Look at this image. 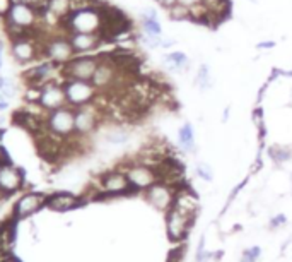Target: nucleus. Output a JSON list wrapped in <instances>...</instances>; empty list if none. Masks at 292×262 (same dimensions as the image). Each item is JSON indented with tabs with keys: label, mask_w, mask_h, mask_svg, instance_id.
<instances>
[{
	"label": "nucleus",
	"mask_w": 292,
	"mask_h": 262,
	"mask_svg": "<svg viewBox=\"0 0 292 262\" xmlns=\"http://www.w3.org/2000/svg\"><path fill=\"white\" fill-rule=\"evenodd\" d=\"M178 2H180V4H183V5H186L188 9H195V7H199L203 0H178Z\"/></svg>",
	"instance_id": "34"
},
{
	"label": "nucleus",
	"mask_w": 292,
	"mask_h": 262,
	"mask_svg": "<svg viewBox=\"0 0 292 262\" xmlns=\"http://www.w3.org/2000/svg\"><path fill=\"white\" fill-rule=\"evenodd\" d=\"M105 139L113 146H122L130 139V132L126 131V129L116 127V129H111L109 132H106Z\"/></svg>",
	"instance_id": "25"
},
{
	"label": "nucleus",
	"mask_w": 292,
	"mask_h": 262,
	"mask_svg": "<svg viewBox=\"0 0 292 262\" xmlns=\"http://www.w3.org/2000/svg\"><path fill=\"white\" fill-rule=\"evenodd\" d=\"M46 199L48 194L38 192V190L22 192L14 202V206H12V219L22 221V219H28L31 216H34L38 211L46 208Z\"/></svg>",
	"instance_id": "5"
},
{
	"label": "nucleus",
	"mask_w": 292,
	"mask_h": 262,
	"mask_svg": "<svg viewBox=\"0 0 292 262\" xmlns=\"http://www.w3.org/2000/svg\"><path fill=\"white\" fill-rule=\"evenodd\" d=\"M168 17L171 19V21H191V9H188L186 5L183 4H174L173 7L168 9Z\"/></svg>",
	"instance_id": "24"
},
{
	"label": "nucleus",
	"mask_w": 292,
	"mask_h": 262,
	"mask_svg": "<svg viewBox=\"0 0 292 262\" xmlns=\"http://www.w3.org/2000/svg\"><path fill=\"white\" fill-rule=\"evenodd\" d=\"M97 66H99V57H94V55H76L69 64H65L61 67V76H63V81H92Z\"/></svg>",
	"instance_id": "7"
},
{
	"label": "nucleus",
	"mask_w": 292,
	"mask_h": 262,
	"mask_svg": "<svg viewBox=\"0 0 292 262\" xmlns=\"http://www.w3.org/2000/svg\"><path fill=\"white\" fill-rule=\"evenodd\" d=\"M103 112L97 106V101L91 103V105L80 106L76 108V137L87 139L97 131L99 124H101Z\"/></svg>",
	"instance_id": "6"
},
{
	"label": "nucleus",
	"mask_w": 292,
	"mask_h": 262,
	"mask_svg": "<svg viewBox=\"0 0 292 262\" xmlns=\"http://www.w3.org/2000/svg\"><path fill=\"white\" fill-rule=\"evenodd\" d=\"M65 96H67V105L72 106L74 110L80 106L91 105L97 99L99 91H97L91 81H79V79H65L63 82Z\"/></svg>",
	"instance_id": "4"
},
{
	"label": "nucleus",
	"mask_w": 292,
	"mask_h": 262,
	"mask_svg": "<svg viewBox=\"0 0 292 262\" xmlns=\"http://www.w3.org/2000/svg\"><path fill=\"white\" fill-rule=\"evenodd\" d=\"M126 173V179H128L132 189L137 194H144L149 187H152L155 182H159V175L155 171V168L149 166V164L142 163L138 160H132L125 164V166H120Z\"/></svg>",
	"instance_id": "3"
},
{
	"label": "nucleus",
	"mask_w": 292,
	"mask_h": 262,
	"mask_svg": "<svg viewBox=\"0 0 292 262\" xmlns=\"http://www.w3.org/2000/svg\"><path fill=\"white\" fill-rule=\"evenodd\" d=\"M173 208L180 209V211L186 213L190 216H195L197 218V211H199V197L193 190L190 189L188 185L178 189L176 197H174Z\"/></svg>",
	"instance_id": "17"
},
{
	"label": "nucleus",
	"mask_w": 292,
	"mask_h": 262,
	"mask_svg": "<svg viewBox=\"0 0 292 262\" xmlns=\"http://www.w3.org/2000/svg\"><path fill=\"white\" fill-rule=\"evenodd\" d=\"M154 2H155L157 5H161L162 9H166V11H168L169 7H173L174 4H178V0H154Z\"/></svg>",
	"instance_id": "36"
},
{
	"label": "nucleus",
	"mask_w": 292,
	"mask_h": 262,
	"mask_svg": "<svg viewBox=\"0 0 292 262\" xmlns=\"http://www.w3.org/2000/svg\"><path fill=\"white\" fill-rule=\"evenodd\" d=\"M43 57L55 64H60V66L69 64L76 57L69 34H55L51 38H46L43 47Z\"/></svg>",
	"instance_id": "8"
},
{
	"label": "nucleus",
	"mask_w": 292,
	"mask_h": 262,
	"mask_svg": "<svg viewBox=\"0 0 292 262\" xmlns=\"http://www.w3.org/2000/svg\"><path fill=\"white\" fill-rule=\"evenodd\" d=\"M5 19L14 22V24L21 26V28L24 29H31L32 26L36 24L40 17H38L36 11L29 4H26V2H14L11 11H9V14L5 16Z\"/></svg>",
	"instance_id": "15"
},
{
	"label": "nucleus",
	"mask_w": 292,
	"mask_h": 262,
	"mask_svg": "<svg viewBox=\"0 0 292 262\" xmlns=\"http://www.w3.org/2000/svg\"><path fill=\"white\" fill-rule=\"evenodd\" d=\"M275 41H272V40H268V41H260L258 45H256V48H258V50H272V48L275 47Z\"/></svg>",
	"instance_id": "35"
},
{
	"label": "nucleus",
	"mask_w": 292,
	"mask_h": 262,
	"mask_svg": "<svg viewBox=\"0 0 292 262\" xmlns=\"http://www.w3.org/2000/svg\"><path fill=\"white\" fill-rule=\"evenodd\" d=\"M260 257H261V247L255 245V247H248L243 250L239 262H258Z\"/></svg>",
	"instance_id": "29"
},
{
	"label": "nucleus",
	"mask_w": 292,
	"mask_h": 262,
	"mask_svg": "<svg viewBox=\"0 0 292 262\" xmlns=\"http://www.w3.org/2000/svg\"><path fill=\"white\" fill-rule=\"evenodd\" d=\"M289 223V218L284 214V213H278V214H274L270 219H268V229L270 231H277V229L284 228Z\"/></svg>",
	"instance_id": "30"
},
{
	"label": "nucleus",
	"mask_w": 292,
	"mask_h": 262,
	"mask_svg": "<svg viewBox=\"0 0 292 262\" xmlns=\"http://www.w3.org/2000/svg\"><path fill=\"white\" fill-rule=\"evenodd\" d=\"M67 34L70 33H101L103 14L101 5L76 9L60 22Z\"/></svg>",
	"instance_id": "1"
},
{
	"label": "nucleus",
	"mask_w": 292,
	"mask_h": 262,
	"mask_svg": "<svg viewBox=\"0 0 292 262\" xmlns=\"http://www.w3.org/2000/svg\"><path fill=\"white\" fill-rule=\"evenodd\" d=\"M12 4H14L12 0H0V17H5L9 14Z\"/></svg>",
	"instance_id": "32"
},
{
	"label": "nucleus",
	"mask_w": 292,
	"mask_h": 262,
	"mask_svg": "<svg viewBox=\"0 0 292 262\" xmlns=\"http://www.w3.org/2000/svg\"><path fill=\"white\" fill-rule=\"evenodd\" d=\"M193 84L199 87L200 91H209L210 87L214 86L212 72H210V67L207 64H200V67L197 69V74H195Z\"/></svg>",
	"instance_id": "21"
},
{
	"label": "nucleus",
	"mask_w": 292,
	"mask_h": 262,
	"mask_svg": "<svg viewBox=\"0 0 292 262\" xmlns=\"http://www.w3.org/2000/svg\"><path fill=\"white\" fill-rule=\"evenodd\" d=\"M176 187L171 185V183L164 182V180H159L152 187H149L142 196L145 197L149 204H152L155 209L162 213H168L173 208L174 197H176Z\"/></svg>",
	"instance_id": "11"
},
{
	"label": "nucleus",
	"mask_w": 292,
	"mask_h": 262,
	"mask_svg": "<svg viewBox=\"0 0 292 262\" xmlns=\"http://www.w3.org/2000/svg\"><path fill=\"white\" fill-rule=\"evenodd\" d=\"M24 183L26 177L21 168L15 166L11 160H5L0 163V196L4 199L19 192L24 187Z\"/></svg>",
	"instance_id": "10"
},
{
	"label": "nucleus",
	"mask_w": 292,
	"mask_h": 262,
	"mask_svg": "<svg viewBox=\"0 0 292 262\" xmlns=\"http://www.w3.org/2000/svg\"><path fill=\"white\" fill-rule=\"evenodd\" d=\"M5 82H7V79H5L4 76H0V91H2V89H4Z\"/></svg>",
	"instance_id": "41"
},
{
	"label": "nucleus",
	"mask_w": 292,
	"mask_h": 262,
	"mask_svg": "<svg viewBox=\"0 0 292 262\" xmlns=\"http://www.w3.org/2000/svg\"><path fill=\"white\" fill-rule=\"evenodd\" d=\"M9 108V99L0 93V112H5Z\"/></svg>",
	"instance_id": "38"
},
{
	"label": "nucleus",
	"mask_w": 292,
	"mask_h": 262,
	"mask_svg": "<svg viewBox=\"0 0 292 262\" xmlns=\"http://www.w3.org/2000/svg\"><path fill=\"white\" fill-rule=\"evenodd\" d=\"M41 87L43 86H34V84H28L24 89L22 99L26 101V105H32V103H40L41 98Z\"/></svg>",
	"instance_id": "26"
},
{
	"label": "nucleus",
	"mask_w": 292,
	"mask_h": 262,
	"mask_svg": "<svg viewBox=\"0 0 292 262\" xmlns=\"http://www.w3.org/2000/svg\"><path fill=\"white\" fill-rule=\"evenodd\" d=\"M69 40L76 55H89L106 41L101 33H70Z\"/></svg>",
	"instance_id": "14"
},
{
	"label": "nucleus",
	"mask_w": 292,
	"mask_h": 262,
	"mask_svg": "<svg viewBox=\"0 0 292 262\" xmlns=\"http://www.w3.org/2000/svg\"><path fill=\"white\" fill-rule=\"evenodd\" d=\"M89 202L86 196H76L69 190H57V192L48 194L46 208L55 213H69L72 209L82 208Z\"/></svg>",
	"instance_id": "12"
},
{
	"label": "nucleus",
	"mask_w": 292,
	"mask_h": 262,
	"mask_svg": "<svg viewBox=\"0 0 292 262\" xmlns=\"http://www.w3.org/2000/svg\"><path fill=\"white\" fill-rule=\"evenodd\" d=\"M174 45H176V40H173V38H164L161 48H171V47H174Z\"/></svg>",
	"instance_id": "39"
},
{
	"label": "nucleus",
	"mask_w": 292,
	"mask_h": 262,
	"mask_svg": "<svg viewBox=\"0 0 292 262\" xmlns=\"http://www.w3.org/2000/svg\"><path fill=\"white\" fill-rule=\"evenodd\" d=\"M2 53H4V43L0 41V60H2Z\"/></svg>",
	"instance_id": "43"
},
{
	"label": "nucleus",
	"mask_w": 292,
	"mask_h": 262,
	"mask_svg": "<svg viewBox=\"0 0 292 262\" xmlns=\"http://www.w3.org/2000/svg\"><path fill=\"white\" fill-rule=\"evenodd\" d=\"M40 106L46 112H53V110L63 108L67 106V96H65L63 84L58 81H51L46 82L41 87V98Z\"/></svg>",
	"instance_id": "13"
},
{
	"label": "nucleus",
	"mask_w": 292,
	"mask_h": 262,
	"mask_svg": "<svg viewBox=\"0 0 292 262\" xmlns=\"http://www.w3.org/2000/svg\"><path fill=\"white\" fill-rule=\"evenodd\" d=\"M164 64L169 70L174 72H184V70L190 69V58L184 51H169V53L164 55Z\"/></svg>",
	"instance_id": "19"
},
{
	"label": "nucleus",
	"mask_w": 292,
	"mask_h": 262,
	"mask_svg": "<svg viewBox=\"0 0 292 262\" xmlns=\"http://www.w3.org/2000/svg\"><path fill=\"white\" fill-rule=\"evenodd\" d=\"M45 129L50 135L67 142L76 135V110L72 106H63V108L48 112L45 118Z\"/></svg>",
	"instance_id": "2"
},
{
	"label": "nucleus",
	"mask_w": 292,
	"mask_h": 262,
	"mask_svg": "<svg viewBox=\"0 0 292 262\" xmlns=\"http://www.w3.org/2000/svg\"><path fill=\"white\" fill-rule=\"evenodd\" d=\"M140 28L142 34H145V36H162V24L159 22V17L140 16Z\"/></svg>",
	"instance_id": "22"
},
{
	"label": "nucleus",
	"mask_w": 292,
	"mask_h": 262,
	"mask_svg": "<svg viewBox=\"0 0 292 262\" xmlns=\"http://www.w3.org/2000/svg\"><path fill=\"white\" fill-rule=\"evenodd\" d=\"M142 16H145V17H157V11L154 7H145L142 11Z\"/></svg>",
	"instance_id": "37"
},
{
	"label": "nucleus",
	"mask_w": 292,
	"mask_h": 262,
	"mask_svg": "<svg viewBox=\"0 0 292 262\" xmlns=\"http://www.w3.org/2000/svg\"><path fill=\"white\" fill-rule=\"evenodd\" d=\"M195 216H190L186 213L180 211L176 208H171L166 213V231L168 237L173 244H181L190 233L191 225L195 223Z\"/></svg>",
	"instance_id": "9"
},
{
	"label": "nucleus",
	"mask_w": 292,
	"mask_h": 262,
	"mask_svg": "<svg viewBox=\"0 0 292 262\" xmlns=\"http://www.w3.org/2000/svg\"><path fill=\"white\" fill-rule=\"evenodd\" d=\"M267 154L275 164L282 166V164L289 163L292 160V146L284 144H272L267 149Z\"/></svg>",
	"instance_id": "20"
},
{
	"label": "nucleus",
	"mask_w": 292,
	"mask_h": 262,
	"mask_svg": "<svg viewBox=\"0 0 292 262\" xmlns=\"http://www.w3.org/2000/svg\"><path fill=\"white\" fill-rule=\"evenodd\" d=\"M0 262H21V261H19V259H15L14 255H11V254H9L7 257H4V259H2V261H0Z\"/></svg>",
	"instance_id": "40"
},
{
	"label": "nucleus",
	"mask_w": 292,
	"mask_h": 262,
	"mask_svg": "<svg viewBox=\"0 0 292 262\" xmlns=\"http://www.w3.org/2000/svg\"><path fill=\"white\" fill-rule=\"evenodd\" d=\"M195 175H197L200 180H203V182H212L214 180L212 168H210V164L205 163V161H199V163L195 164Z\"/></svg>",
	"instance_id": "27"
},
{
	"label": "nucleus",
	"mask_w": 292,
	"mask_h": 262,
	"mask_svg": "<svg viewBox=\"0 0 292 262\" xmlns=\"http://www.w3.org/2000/svg\"><path fill=\"white\" fill-rule=\"evenodd\" d=\"M2 95L5 96L7 99H12V98H15V95H17V86H15L14 82H12L11 79H7V82H5V86H4V89H2Z\"/></svg>",
	"instance_id": "31"
},
{
	"label": "nucleus",
	"mask_w": 292,
	"mask_h": 262,
	"mask_svg": "<svg viewBox=\"0 0 292 262\" xmlns=\"http://www.w3.org/2000/svg\"><path fill=\"white\" fill-rule=\"evenodd\" d=\"M48 9L57 16L60 21H63L72 12V0H50Z\"/></svg>",
	"instance_id": "23"
},
{
	"label": "nucleus",
	"mask_w": 292,
	"mask_h": 262,
	"mask_svg": "<svg viewBox=\"0 0 292 262\" xmlns=\"http://www.w3.org/2000/svg\"><path fill=\"white\" fill-rule=\"evenodd\" d=\"M210 259H214V252L205 250V235H202L195 252V262H209Z\"/></svg>",
	"instance_id": "28"
},
{
	"label": "nucleus",
	"mask_w": 292,
	"mask_h": 262,
	"mask_svg": "<svg viewBox=\"0 0 292 262\" xmlns=\"http://www.w3.org/2000/svg\"><path fill=\"white\" fill-rule=\"evenodd\" d=\"M291 187H292V173H291Z\"/></svg>",
	"instance_id": "44"
},
{
	"label": "nucleus",
	"mask_w": 292,
	"mask_h": 262,
	"mask_svg": "<svg viewBox=\"0 0 292 262\" xmlns=\"http://www.w3.org/2000/svg\"><path fill=\"white\" fill-rule=\"evenodd\" d=\"M227 118H229V108H226V110H224V116H222V120H224V122H227Z\"/></svg>",
	"instance_id": "42"
},
{
	"label": "nucleus",
	"mask_w": 292,
	"mask_h": 262,
	"mask_svg": "<svg viewBox=\"0 0 292 262\" xmlns=\"http://www.w3.org/2000/svg\"><path fill=\"white\" fill-rule=\"evenodd\" d=\"M251 116H253V122H255L256 127H261V125H263V110L261 108H256Z\"/></svg>",
	"instance_id": "33"
},
{
	"label": "nucleus",
	"mask_w": 292,
	"mask_h": 262,
	"mask_svg": "<svg viewBox=\"0 0 292 262\" xmlns=\"http://www.w3.org/2000/svg\"><path fill=\"white\" fill-rule=\"evenodd\" d=\"M11 55L19 64H28L38 58L36 36H26L21 40L11 41Z\"/></svg>",
	"instance_id": "16"
},
{
	"label": "nucleus",
	"mask_w": 292,
	"mask_h": 262,
	"mask_svg": "<svg viewBox=\"0 0 292 262\" xmlns=\"http://www.w3.org/2000/svg\"><path fill=\"white\" fill-rule=\"evenodd\" d=\"M178 142H180V147L188 154L197 153V144H195V131L193 125L190 122H184L183 125L178 131Z\"/></svg>",
	"instance_id": "18"
}]
</instances>
